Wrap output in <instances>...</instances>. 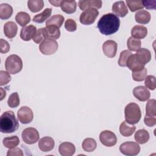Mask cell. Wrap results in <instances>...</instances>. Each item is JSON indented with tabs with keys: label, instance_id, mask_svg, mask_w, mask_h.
Listing matches in <instances>:
<instances>
[{
	"label": "cell",
	"instance_id": "obj_34",
	"mask_svg": "<svg viewBox=\"0 0 156 156\" xmlns=\"http://www.w3.org/2000/svg\"><path fill=\"white\" fill-rule=\"evenodd\" d=\"M141 41L139 39L135 38L132 37H130L127 41V45L128 49L131 51H137L141 48Z\"/></svg>",
	"mask_w": 156,
	"mask_h": 156
},
{
	"label": "cell",
	"instance_id": "obj_25",
	"mask_svg": "<svg viewBox=\"0 0 156 156\" xmlns=\"http://www.w3.org/2000/svg\"><path fill=\"white\" fill-rule=\"evenodd\" d=\"M135 19L138 23L146 24L151 20V14L147 10H141L135 13Z\"/></svg>",
	"mask_w": 156,
	"mask_h": 156
},
{
	"label": "cell",
	"instance_id": "obj_23",
	"mask_svg": "<svg viewBox=\"0 0 156 156\" xmlns=\"http://www.w3.org/2000/svg\"><path fill=\"white\" fill-rule=\"evenodd\" d=\"M140 61L145 65L151 60V51L146 48H140L135 54Z\"/></svg>",
	"mask_w": 156,
	"mask_h": 156
},
{
	"label": "cell",
	"instance_id": "obj_5",
	"mask_svg": "<svg viewBox=\"0 0 156 156\" xmlns=\"http://www.w3.org/2000/svg\"><path fill=\"white\" fill-rule=\"evenodd\" d=\"M99 15V11L94 8H89L85 10L80 15L79 21L84 25L92 24Z\"/></svg>",
	"mask_w": 156,
	"mask_h": 156
},
{
	"label": "cell",
	"instance_id": "obj_29",
	"mask_svg": "<svg viewBox=\"0 0 156 156\" xmlns=\"http://www.w3.org/2000/svg\"><path fill=\"white\" fill-rule=\"evenodd\" d=\"M51 8H46L42 12L37 14L34 16L33 21L37 23H42L51 16Z\"/></svg>",
	"mask_w": 156,
	"mask_h": 156
},
{
	"label": "cell",
	"instance_id": "obj_36",
	"mask_svg": "<svg viewBox=\"0 0 156 156\" xmlns=\"http://www.w3.org/2000/svg\"><path fill=\"white\" fill-rule=\"evenodd\" d=\"M126 4L132 12L143 9L144 7L143 2L141 0H126Z\"/></svg>",
	"mask_w": 156,
	"mask_h": 156
},
{
	"label": "cell",
	"instance_id": "obj_38",
	"mask_svg": "<svg viewBox=\"0 0 156 156\" xmlns=\"http://www.w3.org/2000/svg\"><path fill=\"white\" fill-rule=\"evenodd\" d=\"M147 69L145 67L139 71H133L132 73V78L136 82L143 81L147 76Z\"/></svg>",
	"mask_w": 156,
	"mask_h": 156
},
{
	"label": "cell",
	"instance_id": "obj_2",
	"mask_svg": "<svg viewBox=\"0 0 156 156\" xmlns=\"http://www.w3.org/2000/svg\"><path fill=\"white\" fill-rule=\"evenodd\" d=\"M18 127V121L12 111H6L1 115L0 117V131L2 133H13Z\"/></svg>",
	"mask_w": 156,
	"mask_h": 156
},
{
	"label": "cell",
	"instance_id": "obj_9",
	"mask_svg": "<svg viewBox=\"0 0 156 156\" xmlns=\"http://www.w3.org/2000/svg\"><path fill=\"white\" fill-rule=\"evenodd\" d=\"M99 140L105 146L112 147L116 144L117 137L113 132L105 130L100 133Z\"/></svg>",
	"mask_w": 156,
	"mask_h": 156
},
{
	"label": "cell",
	"instance_id": "obj_6",
	"mask_svg": "<svg viewBox=\"0 0 156 156\" xmlns=\"http://www.w3.org/2000/svg\"><path fill=\"white\" fill-rule=\"evenodd\" d=\"M119 151L124 155L128 156H134L139 154L140 151V146L137 143L133 141H127L120 145Z\"/></svg>",
	"mask_w": 156,
	"mask_h": 156
},
{
	"label": "cell",
	"instance_id": "obj_1",
	"mask_svg": "<svg viewBox=\"0 0 156 156\" xmlns=\"http://www.w3.org/2000/svg\"><path fill=\"white\" fill-rule=\"evenodd\" d=\"M120 26V20L115 14L108 13L102 15L97 24L99 32L105 35H110L116 32Z\"/></svg>",
	"mask_w": 156,
	"mask_h": 156
},
{
	"label": "cell",
	"instance_id": "obj_21",
	"mask_svg": "<svg viewBox=\"0 0 156 156\" xmlns=\"http://www.w3.org/2000/svg\"><path fill=\"white\" fill-rule=\"evenodd\" d=\"M60 7L63 12L68 14H71L74 13L76 10V2L73 0H63L61 2Z\"/></svg>",
	"mask_w": 156,
	"mask_h": 156
},
{
	"label": "cell",
	"instance_id": "obj_33",
	"mask_svg": "<svg viewBox=\"0 0 156 156\" xmlns=\"http://www.w3.org/2000/svg\"><path fill=\"white\" fill-rule=\"evenodd\" d=\"M2 143L4 146L9 149L13 148L17 146L20 143V139L19 138L15 135V136H11L5 137L2 140Z\"/></svg>",
	"mask_w": 156,
	"mask_h": 156
},
{
	"label": "cell",
	"instance_id": "obj_4",
	"mask_svg": "<svg viewBox=\"0 0 156 156\" xmlns=\"http://www.w3.org/2000/svg\"><path fill=\"white\" fill-rule=\"evenodd\" d=\"M6 71L11 74H15L20 72L23 68V61L16 54L8 56L5 62Z\"/></svg>",
	"mask_w": 156,
	"mask_h": 156
},
{
	"label": "cell",
	"instance_id": "obj_47",
	"mask_svg": "<svg viewBox=\"0 0 156 156\" xmlns=\"http://www.w3.org/2000/svg\"><path fill=\"white\" fill-rule=\"evenodd\" d=\"M143 6L147 9H155L156 8V1L155 0H149V1H142Z\"/></svg>",
	"mask_w": 156,
	"mask_h": 156
},
{
	"label": "cell",
	"instance_id": "obj_39",
	"mask_svg": "<svg viewBox=\"0 0 156 156\" xmlns=\"http://www.w3.org/2000/svg\"><path fill=\"white\" fill-rule=\"evenodd\" d=\"M132 54V53L129 50H124L122 52H121L119 58L118 60V65L122 67L126 66L127 59Z\"/></svg>",
	"mask_w": 156,
	"mask_h": 156
},
{
	"label": "cell",
	"instance_id": "obj_28",
	"mask_svg": "<svg viewBox=\"0 0 156 156\" xmlns=\"http://www.w3.org/2000/svg\"><path fill=\"white\" fill-rule=\"evenodd\" d=\"M65 20L63 16L60 14H57L52 16L46 22V26H54L60 28Z\"/></svg>",
	"mask_w": 156,
	"mask_h": 156
},
{
	"label": "cell",
	"instance_id": "obj_35",
	"mask_svg": "<svg viewBox=\"0 0 156 156\" xmlns=\"http://www.w3.org/2000/svg\"><path fill=\"white\" fill-rule=\"evenodd\" d=\"M146 115L156 116V100L149 99L146 105Z\"/></svg>",
	"mask_w": 156,
	"mask_h": 156
},
{
	"label": "cell",
	"instance_id": "obj_32",
	"mask_svg": "<svg viewBox=\"0 0 156 156\" xmlns=\"http://www.w3.org/2000/svg\"><path fill=\"white\" fill-rule=\"evenodd\" d=\"M82 147L85 151L91 152L96 149L97 147V143L94 139L91 138H87L83 141L82 143Z\"/></svg>",
	"mask_w": 156,
	"mask_h": 156
},
{
	"label": "cell",
	"instance_id": "obj_20",
	"mask_svg": "<svg viewBox=\"0 0 156 156\" xmlns=\"http://www.w3.org/2000/svg\"><path fill=\"white\" fill-rule=\"evenodd\" d=\"M147 34V28L141 25L134 26L131 30V35L132 37L137 39H143L146 37Z\"/></svg>",
	"mask_w": 156,
	"mask_h": 156
},
{
	"label": "cell",
	"instance_id": "obj_48",
	"mask_svg": "<svg viewBox=\"0 0 156 156\" xmlns=\"http://www.w3.org/2000/svg\"><path fill=\"white\" fill-rule=\"evenodd\" d=\"M49 2L54 6L59 7V6H60L62 1H49Z\"/></svg>",
	"mask_w": 156,
	"mask_h": 156
},
{
	"label": "cell",
	"instance_id": "obj_43",
	"mask_svg": "<svg viewBox=\"0 0 156 156\" xmlns=\"http://www.w3.org/2000/svg\"><path fill=\"white\" fill-rule=\"evenodd\" d=\"M65 27L69 32H74L77 29V24L73 19H68L65 23Z\"/></svg>",
	"mask_w": 156,
	"mask_h": 156
},
{
	"label": "cell",
	"instance_id": "obj_15",
	"mask_svg": "<svg viewBox=\"0 0 156 156\" xmlns=\"http://www.w3.org/2000/svg\"><path fill=\"white\" fill-rule=\"evenodd\" d=\"M37 32V28L34 25H28L23 27L20 32V37L24 41H30L33 38Z\"/></svg>",
	"mask_w": 156,
	"mask_h": 156
},
{
	"label": "cell",
	"instance_id": "obj_40",
	"mask_svg": "<svg viewBox=\"0 0 156 156\" xmlns=\"http://www.w3.org/2000/svg\"><path fill=\"white\" fill-rule=\"evenodd\" d=\"M46 39V38L45 31H44V27L38 29L32 38L33 41L37 44L41 43L43 41H44Z\"/></svg>",
	"mask_w": 156,
	"mask_h": 156
},
{
	"label": "cell",
	"instance_id": "obj_19",
	"mask_svg": "<svg viewBox=\"0 0 156 156\" xmlns=\"http://www.w3.org/2000/svg\"><path fill=\"white\" fill-rule=\"evenodd\" d=\"M18 26L13 21H7L4 25V32L9 38H14L17 34Z\"/></svg>",
	"mask_w": 156,
	"mask_h": 156
},
{
	"label": "cell",
	"instance_id": "obj_16",
	"mask_svg": "<svg viewBox=\"0 0 156 156\" xmlns=\"http://www.w3.org/2000/svg\"><path fill=\"white\" fill-rule=\"evenodd\" d=\"M58 151L62 156H71L76 152V147L72 143L63 142L59 145Z\"/></svg>",
	"mask_w": 156,
	"mask_h": 156
},
{
	"label": "cell",
	"instance_id": "obj_37",
	"mask_svg": "<svg viewBox=\"0 0 156 156\" xmlns=\"http://www.w3.org/2000/svg\"><path fill=\"white\" fill-rule=\"evenodd\" d=\"M20 104V100L19 95L17 92H14L12 93L7 101L8 105L11 108H16Z\"/></svg>",
	"mask_w": 156,
	"mask_h": 156
},
{
	"label": "cell",
	"instance_id": "obj_8",
	"mask_svg": "<svg viewBox=\"0 0 156 156\" xmlns=\"http://www.w3.org/2000/svg\"><path fill=\"white\" fill-rule=\"evenodd\" d=\"M21 136L25 143L27 144H32L38 141L40 135L35 128L27 127L23 130Z\"/></svg>",
	"mask_w": 156,
	"mask_h": 156
},
{
	"label": "cell",
	"instance_id": "obj_30",
	"mask_svg": "<svg viewBox=\"0 0 156 156\" xmlns=\"http://www.w3.org/2000/svg\"><path fill=\"white\" fill-rule=\"evenodd\" d=\"M15 20L20 26H26L30 21V16L25 12H20L15 16Z\"/></svg>",
	"mask_w": 156,
	"mask_h": 156
},
{
	"label": "cell",
	"instance_id": "obj_22",
	"mask_svg": "<svg viewBox=\"0 0 156 156\" xmlns=\"http://www.w3.org/2000/svg\"><path fill=\"white\" fill-rule=\"evenodd\" d=\"M44 31L46 39H52L55 40L60 36L59 28L54 26H46Z\"/></svg>",
	"mask_w": 156,
	"mask_h": 156
},
{
	"label": "cell",
	"instance_id": "obj_26",
	"mask_svg": "<svg viewBox=\"0 0 156 156\" xmlns=\"http://www.w3.org/2000/svg\"><path fill=\"white\" fill-rule=\"evenodd\" d=\"M13 13L12 7L7 3H2L0 5V18L7 20L10 18Z\"/></svg>",
	"mask_w": 156,
	"mask_h": 156
},
{
	"label": "cell",
	"instance_id": "obj_24",
	"mask_svg": "<svg viewBox=\"0 0 156 156\" xmlns=\"http://www.w3.org/2000/svg\"><path fill=\"white\" fill-rule=\"evenodd\" d=\"M136 127L133 124L127 123L126 121L122 122L119 126V132L124 136H130L135 131Z\"/></svg>",
	"mask_w": 156,
	"mask_h": 156
},
{
	"label": "cell",
	"instance_id": "obj_13",
	"mask_svg": "<svg viewBox=\"0 0 156 156\" xmlns=\"http://www.w3.org/2000/svg\"><path fill=\"white\" fill-rule=\"evenodd\" d=\"M126 66L133 72L143 69L144 67V65L140 61L135 54H132L127 59Z\"/></svg>",
	"mask_w": 156,
	"mask_h": 156
},
{
	"label": "cell",
	"instance_id": "obj_44",
	"mask_svg": "<svg viewBox=\"0 0 156 156\" xmlns=\"http://www.w3.org/2000/svg\"><path fill=\"white\" fill-rule=\"evenodd\" d=\"M10 50V44L6 40L1 38L0 40V52L2 54H5Z\"/></svg>",
	"mask_w": 156,
	"mask_h": 156
},
{
	"label": "cell",
	"instance_id": "obj_14",
	"mask_svg": "<svg viewBox=\"0 0 156 156\" xmlns=\"http://www.w3.org/2000/svg\"><path fill=\"white\" fill-rule=\"evenodd\" d=\"M38 146L41 151L46 152L54 149L55 142L52 138L50 136H44L39 140Z\"/></svg>",
	"mask_w": 156,
	"mask_h": 156
},
{
	"label": "cell",
	"instance_id": "obj_46",
	"mask_svg": "<svg viewBox=\"0 0 156 156\" xmlns=\"http://www.w3.org/2000/svg\"><path fill=\"white\" fill-rule=\"evenodd\" d=\"M144 122L147 126L153 127L156 124V117L146 115L144 118Z\"/></svg>",
	"mask_w": 156,
	"mask_h": 156
},
{
	"label": "cell",
	"instance_id": "obj_12",
	"mask_svg": "<svg viewBox=\"0 0 156 156\" xmlns=\"http://www.w3.org/2000/svg\"><path fill=\"white\" fill-rule=\"evenodd\" d=\"M133 96L140 101L144 102L148 100L151 94L147 88L144 86H138L133 90Z\"/></svg>",
	"mask_w": 156,
	"mask_h": 156
},
{
	"label": "cell",
	"instance_id": "obj_41",
	"mask_svg": "<svg viewBox=\"0 0 156 156\" xmlns=\"http://www.w3.org/2000/svg\"><path fill=\"white\" fill-rule=\"evenodd\" d=\"M144 85L146 88L151 90H154L156 88L155 77L152 75H149L145 78Z\"/></svg>",
	"mask_w": 156,
	"mask_h": 156
},
{
	"label": "cell",
	"instance_id": "obj_31",
	"mask_svg": "<svg viewBox=\"0 0 156 156\" xmlns=\"http://www.w3.org/2000/svg\"><path fill=\"white\" fill-rule=\"evenodd\" d=\"M44 5V1L43 0H29L27 1L29 9L34 13L38 12L42 10Z\"/></svg>",
	"mask_w": 156,
	"mask_h": 156
},
{
	"label": "cell",
	"instance_id": "obj_11",
	"mask_svg": "<svg viewBox=\"0 0 156 156\" xmlns=\"http://www.w3.org/2000/svg\"><path fill=\"white\" fill-rule=\"evenodd\" d=\"M118 44L113 40H107L102 44L104 54L109 58H113L116 55Z\"/></svg>",
	"mask_w": 156,
	"mask_h": 156
},
{
	"label": "cell",
	"instance_id": "obj_10",
	"mask_svg": "<svg viewBox=\"0 0 156 156\" xmlns=\"http://www.w3.org/2000/svg\"><path fill=\"white\" fill-rule=\"evenodd\" d=\"M17 117L21 123L29 124L33 120V112L29 107L23 106L18 110Z\"/></svg>",
	"mask_w": 156,
	"mask_h": 156
},
{
	"label": "cell",
	"instance_id": "obj_3",
	"mask_svg": "<svg viewBox=\"0 0 156 156\" xmlns=\"http://www.w3.org/2000/svg\"><path fill=\"white\" fill-rule=\"evenodd\" d=\"M124 114L126 121L130 124H137L141 117L140 108L135 102H130L126 106Z\"/></svg>",
	"mask_w": 156,
	"mask_h": 156
},
{
	"label": "cell",
	"instance_id": "obj_7",
	"mask_svg": "<svg viewBox=\"0 0 156 156\" xmlns=\"http://www.w3.org/2000/svg\"><path fill=\"white\" fill-rule=\"evenodd\" d=\"M58 47V44L56 40L46 39L40 44L39 49L44 55H51L57 51Z\"/></svg>",
	"mask_w": 156,
	"mask_h": 156
},
{
	"label": "cell",
	"instance_id": "obj_17",
	"mask_svg": "<svg viewBox=\"0 0 156 156\" xmlns=\"http://www.w3.org/2000/svg\"><path fill=\"white\" fill-rule=\"evenodd\" d=\"M102 2L100 0H80L78 2V5L81 10H84L89 8L100 9Z\"/></svg>",
	"mask_w": 156,
	"mask_h": 156
},
{
	"label": "cell",
	"instance_id": "obj_18",
	"mask_svg": "<svg viewBox=\"0 0 156 156\" xmlns=\"http://www.w3.org/2000/svg\"><path fill=\"white\" fill-rule=\"evenodd\" d=\"M112 11L116 16L124 17L128 13V9L123 1L115 2L112 5Z\"/></svg>",
	"mask_w": 156,
	"mask_h": 156
},
{
	"label": "cell",
	"instance_id": "obj_27",
	"mask_svg": "<svg viewBox=\"0 0 156 156\" xmlns=\"http://www.w3.org/2000/svg\"><path fill=\"white\" fill-rule=\"evenodd\" d=\"M135 140L140 144L147 143L149 139V133L145 129H140L137 130L134 135Z\"/></svg>",
	"mask_w": 156,
	"mask_h": 156
},
{
	"label": "cell",
	"instance_id": "obj_42",
	"mask_svg": "<svg viewBox=\"0 0 156 156\" xmlns=\"http://www.w3.org/2000/svg\"><path fill=\"white\" fill-rule=\"evenodd\" d=\"M10 73L5 71H0V85H5L11 80Z\"/></svg>",
	"mask_w": 156,
	"mask_h": 156
},
{
	"label": "cell",
	"instance_id": "obj_45",
	"mask_svg": "<svg viewBox=\"0 0 156 156\" xmlns=\"http://www.w3.org/2000/svg\"><path fill=\"white\" fill-rule=\"evenodd\" d=\"M24 154H23V151L19 148V147H14L13 149L11 148V149H9V150L7 151V156H23Z\"/></svg>",
	"mask_w": 156,
	"mask_h": 156
}]
</instances>
